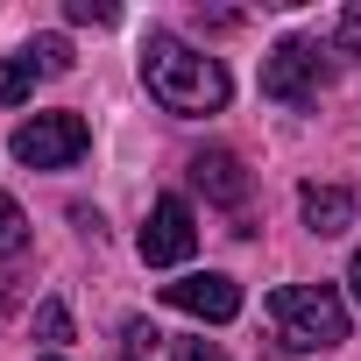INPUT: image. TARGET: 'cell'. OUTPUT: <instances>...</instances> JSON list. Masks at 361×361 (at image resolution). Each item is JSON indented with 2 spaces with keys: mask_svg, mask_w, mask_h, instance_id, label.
Returning <instances> with one entry per match:
<instances>
[{
  "mask_svg": "<svg viewBox=\"0 0 361 361\" xmlns=\"http://www.w3.org/2000/svg\"><path fill=\"white\" fill-rule=\"evenodd\" d=\"M163 305L192 312V319H206V326H227V319L241 312V283L220 276V269H206V276H177V283H163Z\"/></svg>",
  "mask_w": 361,
  "mask_h": 361,
  "instance_id": "cell-6",
  "label": "cell"
},
{
  "mask_svg": "<svg viewBox=\"0 0 361 361\" xmlns=\"http://www.w3.org/2000/svg\"><path fill=\"white\" fill-rule=\"evenodd\" d=\"M43 361H57V354H43Z\"/></svg>",
  "mask_w": 361,
  "mask_h": 361,
  "instance_id": "cell-19",
  "label": "cell"
},
{
  "mask_svg": "<svg viewBox=\"0 0 361 361\" xmlns=\"http://www.w3.org/2000/svg\"><path fill=\"white\" fill-rule=\"evenodd\" d=\"M85 142H92V128H85L78 114H36V121L15 128V156H22L29 170H64V163L85 156Z\"/></svg>",
  "mask_w": 361,
  "mask_h": 361,
  "instance_id": "cell-3",
  "label": "cell"
},
{
  "mask_svg": "<svg viewBox=\"0 0 361 361\" xmlns=\"http://www.w3.org/2000/svg\"><path fill=\"white\" fill-rule=\"evenodd\" d=\"M142 85H149V99L163 114H220L227 92H234L227 71H220V57L192 50L185 36H170V29L142 36Z\"/></svg>",
  "mask_w": 361,
  "mask_h": 361,
  "instance_id": "cell-1",
  "label": "cell"
},
{
  "mask_svg": "<svg viewBox=\"0 0 361 361\" xmlns=\"http://www.w3.org/2000/svg\"><path fill=\"white\" fill-rule=\"evenodd\" d=\"M36 71H43V64H36L29 50H22V57H8V64H0V106H22V99L36 92Z\"/></svg>",
  "mask_w": 361,
  "mask_h": 361,
  "instance_id": "cell-9",
  "label": "cell"
},
{
  "mask_svg": "<svg viewBox=\"0 0 361 361\" xmlns=\"http://www.w3.org/2000/svg\"><path fill=\"white\" fill-rule=\"evenodd\" d=\"M36 333H43L50 347H64V340H71V312H64L57 298H50V305H36Z\"/></svg>",
  "mask_w": 361,
  "mask_h": 361,
  "instance_id": "cell-11",
  "label": "cell"
},
{
  "mask_svg": "<svg viewBox=\"0 0 361 361\" xmlns=\"http://www.w3.org/2000/svg\"><path fill=\"white\" fill-rule=\"evenodd\" d=\"M319 78H326V50L319 43H276L269 57H262V92L269 99H283V106H305L312 92H319Z\"/></svg>",
  "mask_w": 361,
  "mask_h": 361,
  "instance_id": "cell-4",
  "label": "cell"
},
{
  "mask_svg": "<svg viewBox=\"0 0 361 361\" xmlns=\"http://www.w3.org/2000/svg\"><path fill=\"white\" fill-rule=\"evenodd\" d=\"M269 326H276V340L298 347V354L340 347V340H347V305H340L333 283H283V290L269 298Z\"/></svg>",
  "mask_w": 361,
  "mask_h": 361,
  "instance_id": "cell-2",
  "label": "cell"
},
{
  "mask_svg": "<svg viewBox=\"0 0 361 361\" xmlns=\"http://www.w3.org/2000/svg\"><path fill=\"white\" fill-rule=\"evenodd\" d=\"M135 248H142V262H149V269H177V262L199 248L192 206H185V199H156V206H149V220H142V234H135Z\"/></svg>",
  "mask_w": 361,
  "mask_h": 361,
  "instance_id": "cell-5",
  "label": "cell"
},
{
  "mask_svg": "<svg viewBox=\"0 0 361 361\" xmlns=\"http://www.w3.org/2000/svg\"><path fill=\"white\" fill-rule=\"evenodd\" d=\"M64 15H71V22H92V29H114V22H121V8H114V0H71Z\"/></svg>",
  "mask_w": 361,
  "mask_h": 361,
  "instance_id": "cell-13",
  "label": "cell"
},
{
  "mask_svg": "<svg viewBox=\"0 0 361 361\" xmlns=\"http://www.w3.org/2000/svg\"><path fill=\"white\" fill-rule=\"evenodd\" d=\"M29 57H36L43 71H71V43H64V36H36V43H29Z\"/></svg>",
  "mask_w": 361,
  "mask_h": 361,
  "instance_id": "cell-12",
  "label": "cell"
},
{
  "mask_svg": "<svg viewBox=\"0 0 361 361\" xmlns=\"http://www.w3.org/2000/svg\"><path fill=\"white\" fill-rule=\"evenodd\" d=\"M333 50H340V57H361V0L340 15V29H333Z\"/></svg>",
  "mask_w": 361,
  "mask_h": 361,
  "instance_id": "cell-14",
  "label": "cell"
},
{
  "mask_svg": "<svg viewBox=\"0 0 361 361\" xmlns=\"http://www.w3.org/2000/svg\"><path fill=\"white\" fill-rule=\"evenodd\" d=\"M298 213H305L312 234H347L354 227V192L347 185H305L298 192Z\"/></svg>",
  "mask_w": 361,
  "mask_h": 361,
  "instance_id": "cell-8",
  "label": "cell"
},
{
  "mask_svg": "<svg viewBox=\"0 0 361 361\" xmlns=\"http://www.w3.org/2000/svg\"><path fill=\"white\" fill-rule=\"evenodd\" d=\"M8 312H15V283H8V276H0V319H8Z\"/></svg>",
  "mask_w": 361,
  "mask_h": 361,
  "instance_id": "cell-17",
  "label": "cell"
},
{
  "mask_svg": "<svg viewBox=\"0 0 361 361\" xmlns=\"http://www.w3.org/2000/svg\"><path fill=\"white\" fill-rule=\"evenodd\" d=\"M177 361H227L213 340H177Z\"/></svg>",
  "mask_w": 361,
  "mask_h": 361,
  "instance_id": "cell-16",
  "label": "cell"
},
{
  "mask_svg": "<svg viewBox=\"0 0 361 361\" xmlns=\"http://www.w3.org/2000/svg\"><path fill=\"white\" fill-rule=\"evenodd\" d=\"M121 340H128V361H142V354H156V340H163V333H156L149 319H128V333H121Z\"/></svg>",
  "mask_w": 361,
  "mask_h": 361,
  "instance_id": "cell-15",
  "label": "cell"
},
{
  "mask_svg": "<svg viewBox=\"0 0 361 361\" xmlns=\"http://www.w3.org/2000/svg\"><path fill=\"white\" fill-rule=\"evenodd\" d=\"M22 248H29V220L15 199H0V255H22Z\"/></svg>",
  "mask_w": 361,
  "mask_h": 361,
  "instance_id": "cell-10",
  "label": "cell"
},
{
  "mask_svg": "<svg viewBox=\"0 0 361 361\" xmlns=\"http://www.w3.org/2000/svg\"><path fill=\"white\" fill-rule=\"evenodd\" d=\"M192 185H199L206 199H220V206H241V199H248V170H241V156H227V149H199V156H192Z\"/></svg>",
  "mask_w": 361,
  "mask_h": 361,
  "instance_id": "cell-7",
  "label": "cell"
},
{
  "mask_svg": "<svg viewBox=\"0 0 361 361\" xmlns=\"http://www.w3.org/2000/svg\"><path fill=\"white\" fill-rule=\"evenodd\" d=\"M347 283H354V298H361V248H354V262H347Z\"/></svg>",
  "mask_w": 361,
  "mask_h": 361,
  "instance_id": "cell-18",
  "label": "cell"
}]
</instances>
